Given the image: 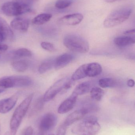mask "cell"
Wrapping results in <instances>:
<instances>
[{"label": "cell", "instance_id": "cell-1", "mask_svg": "<svg viewBox=\"0 0 135 135\" xmlns=\"http://www.w3.org/2000/svg\"><path fill=\"white\" fill-rule=\"evenodd\" d=\"M101 126L96 117L89 116L73 127L71 132L76 135H96L100 131Z\"/></svg>", "mask_w": 135, "mask_h": 135}, {"label": "cell", "instance_id": "cell-2", "mask_svg": "<svg viewBox=\"0 0 135 135\" xmlns=\"http://www.w3.org/2000/svg\"><path fill=\"white\" fill-rule=\"evenodd\" d=\"M33 96V94H31L28 96L15 109L12 116L10 124V135H16L21 123L28 110Z\"/></svg>", "mask_w": 135, "mask_h": 135}, {"label": "cell", "instance_id": "cell-3", "mask_svg": "<svg viewBox=\"0 0 135 135\" xmlns=\"http://www.w3.org/2000/svg\"><path fill=\"white\" fill-rule=\"evenodd\" d=\"M1 11L8 16H16L31 10L28 0H15L5 2L2 5Z\"/></svg>", "mask_w": 135, "mask_h": 135}, {"label": "cell", "instance_id": "cell-4", "mask_svg": "<svg viewBox=\"0 0 135 135\" xmlns=\"http://www.w3.org/2000/svg\"><path fill=\"white\" fill-rule=\"evenodd\" d=\"M132 13L129 7H123L115 9L106 17L104 22L105 28H110L118 26L127 21Z\"/></svg>", "mask_w": 135, "mask_h": 135}, {"label": "cell", "instance_id": "cell-5", "mask_svg": "<svg viewBox=\"0 0 135 135\" xmlns=\"http://www.w3.org/2000/svg\"><path fill=\"white\" fill-rule=\"evenodd\" d=\"M63 43L67 49L76 53L85 54L89 50V45L87 40L77 35L71 34L66 36Z\"/></svg>", "mask_w": 135, "mask_h": 135}, {"label": "cell", "instance_id": "cell-6", "mask_svg": "<svg viewBox=\"0 0 135 135\" xmlns=\"http://www.w3.org/2000/svg\"><path fill=\"white\" fill-rule=\"evenodd\" d=\"M32 83V79L25 75H13L0 78V87L4 89L30 86Z\"/></svg>", "mask_w": 135, "mask_h": 135}, {"label": "cell", "instance_id": "cell-7", "mask_svg": "<svg viewBox=\"0 0 135 135\" xmlns=\"http://www.w3.org/2000/svg\"><path fill=\"white\" fill-rule=\"evenodd\" d=\"M73 81L69 78L61 79L55 83L44 94L43 99L44 102H47L52 100L55 96L63 90H67L71 87Z\"/></svg>", "mask_w": 135, "mask_h": 135}, {"label": "cell", "instance_id": "cell-8", "mask_svg": "<svg viewBox=\"0 0 135 135\" xmlns=\"http://www.w3.org/2000/svg\"><path fill=\"white\" fill-rule=\"evenodd\" d=\"M57 121V116L54 113H48L44 115L41 118L39 124V134L44 135L45 133L55 127Z\"/></svg>", "mask_w": 135, "mask_h": 135}, {"label": "cell", "instance_id": "cell-9", "mask_svg": "<svg viewBox=\"0 0 135 135\" xmlns=\"http://www.w3.org/2000/svg\"><path fill=\"white\" fill-rule=\"evenodd\" d=\"M14 34L6 21L0 17V44L3 41H12Z\"/></svg>", "mask_w": 135, "mask_h": 135}, {"label": "cell", "instance_id": "cell-10", "mask_svg": "<svg viewBox=\"0 0 135 135\" xmlns=\"http://www.w3.org/2000/svg\"><path fill=\"white\" fill-rule=\"evenodd\" d=\"M19 95V93H17L8 98L1 100L0 113L5 114L11 111L16 105Z\"/></svg>", "mask_w": 135, "mask_h": 135}, {"label": "cell", "instance_id": "cell-11", "mask_svg": "<svg viewBox=\"0 0 135 135\" xmlns=\"http://www.w3.org/2000/svg\"><path fill=\"white\" fill-rule=\"evenodd\" d=\"M89 112V109L86 107L76 110L67 117L63 124L67 127L75 122L82 119Z\"/></svg>", "mask_w": 135, "mask_h": 135}, {"label": "cell", "instance_id": "cell-12", "mask_svg": "<svg viewBox=\"0 0 135 135\" xmlns=\"http://www.w3.org/2000/svg\"><path fill=\"white\" fill-rule=\"evenodd\" d=\"M83 19V16L81 13H75L66 15L59 20L61 24L74 26L80 23Z\"/></svg>", "mask_w": 135, "mask_h": 135}, {"label": "cell", "instance_id": "cell-13", "mask_svg": "<svg viewBox=\"0 0 135 135\" xmlns=\"http://www.w3.org/2000/svg\"><path fill=\"white\" fill-rule=\"evenodd\" d=\"M77 96L74 94H72L68 98L63 102L59 106L58 112L61 114L68 113L73 109L77 101Z\"/></svg>", "mask_w": 135, "mask_h": 135}, {"label": "cell", "instance_id": "cell-14", "mask_svg": "<svg viewBox=\"0 0 135 135\" xmlns=\"http://www.w3.org/2000/svg\"><path fill=\"white\" fill-rule=\"evenodd\" d=\"M29 22L27 19L17 17L11 21L10 26L13 29L21 32H26L28 30Z\"/></svg>", "mask_w": 135, "mask_h": 135}, {"label": "cell", "instance_id": "cell-15", "mask_svg": "<svg viewBox=\"0 0 135 135\" xmlns=\"http://www.w3.org/2000/svg\"><path fill=\"white\" fill-rule=\"evenodd\" d=\"M73 59V56L71 54L62 55L55 59L54 68L55 70H58L66 67L72 62Z\"/></svg>", "mask_w": 135, "mask_h": 135}, {"label": "cell", "instance_id": "cell-16", "mask_svg": "<svg viewBox=\"0 0 135 135\" xmlns=\"http://www.w3.org/2000/svg\"><path fill=\"white\" fill-rule=\"evenodd\" d=\"M115 45L119 47H125L134 44V38L129 36L116 37L114 40Z\"/></svg>", "mask_w": 135, "mask_h": 135}, {"label": "cell", "instance_id": "cell-17", "mask_svg": "<svg viewBox=\"0 0 135 135\" xmlns=\"http://www.w3.org/2000/svg\"><path fill=\"white\" fill-rule=\"evenodd\" d=\"M101 65L97 62L87 64V77H95L100 74L102 72Z\"/></svg>", "mask_w": 135, "mask_h": 135}, {"label": "cell", "instance_id": "cell-18", "mask_svg": "<svg viewBox=\"0 0 135 135\" xmlns=\"http://www.w3.org/2000/svg\"><path fill=\"white\" fill-rule=\"evenodd\" d=\"M87 77V64L80 66L76 70L71 76V79L73 81L82 79Z\"/></svg>", "mask_w": 135, "mask_h": 135}, {"label": "cell", "instance_id": "cell-19", "mask_svg": "<svg viewBox=\"0 0 135 135\" xmlns=\"http://www.w3.org/2000/svg\"><path fill=\"white\" fill-rule=\"evenodd\" d=\"M52 16V15L50 13H41L34 17L32 21V23L35 25H42L49 21Z\"/></svg>", "mask_w": 135, "mask_h": 135}, {"label": "cell", "instance_id": "cell-20", "mask_svg": "<svg viewBox=\"0 0 135 135\" xmlns=\"http://www.w3.org/2000/svg\"><path fill=\"white\" fill-rule=\"evenodd\" d=\"M90 89V83L87 82H85L77 85L73 93L77 96L83 95L89 93Z\"/></svg>", "mask_w": 135, "mask_h": 135}, {"label": "cell", "instance_id": "cell-21", "mask_svg": "<svg viewBox=\"0 0 135 135\" xmlns=\"http://www.w3.org/2000/svg\"><path fill=\"white\" fill-rule=\"evenodd\" d=\"M12 65L16 71L22 72L27 70L28 68L29 64L26 60H19L13 62Z\"/></svg>", "mask_w": 135, "mask_h": 135}, {"label": "cell", "instance_id": "cell-22", "mask_svg": "<svg viewBox=\"0 0 135 135\" xmlns=\"http://www.w3.org/2000/svg\"><path fill=\"white\" fill-rule=\"evenodd\" d=\"M13 58L29 57L32 55L31 52L26 48H20L13 51L12 53Z\"/></svg>", "mask_w": 135, "mask_h": 135}, {"label": "cell", "instance_id": "cell-23", "mask_svg": "<svg viewBox=\"0 0 135 135\" xmlns=\"http://www.w3.org/2000/svg\"><path fill=\"white\" fill-rule=\"evenodd\" d=\"M55 59H48L43 62L39 67V73L40 74H44L50 70L54 66Z\"/></svg>", "mask_w": 135, "mask_h": 135}, {"label": "cell", "instance_id": "cell-24", "mask_svg": "<svg viewBox=\"0 0 135 135\" xmlns=\"http://www.w3.org/2000/svg\"><path fill=\"white\" fill-rule=\"evenodd\" d=\"M99 86L103 88L115 87L117 85V82L111 78H104L99 80Z\"/></svg>", "mask_w": 135, "mask_h": 135}, {"label": "cell", "instance_id": "cell-25", "mask_svg": "<svg viewBox=\"0 0 135 135\" xmlns=\"http://www.w3.org/2000/svg\"><path fill=\"white\" fill-rule=\"evenodd\" d=\"M90 94L92 99L99 101L102 99L104 96V92L100 87H94L90 90Z\"/></svg>", "mask_w": 135, "mask_h": 135}, {"label": "cell", "instance_id": "cell-26", "mask_svg": "<svg viewBox=\"0 0 135 135\" xmlns=\"http://www.w3.org/2000/svg\"><path fill=\"white\" fill-rule=\"evenodd\" d=\"M44 102L43 98H40L36 100L31 109V112L29 113V116L31 117L37 114L39 111H40L43 107Z\"/></svg>", "mask_w": 135, "mask_h": 135}, {"label": "cell", "instance_id": "cell-27", "mask_svg": "<svg viewBox=\"0 0 135 135\" xmlns=\"http://www.w3.org/2000/svg\"><path fill=\"white\" fill-rule=\"evenodd\" d=\"M72 2V0H58L55 2V6L58 9H64L70 6Z\"/></svg>", "mask_w": 135, "mask_h": 135}, {"label": "cell", "instance_id": "cell-28", "mask_svg": "<svg viewBox=\"0 0 135 135\" xmlns=\"http://www.w3.org/2000/svg\"><path fill=\"white\" fill-rule=\"evenodd\" d=\"M42 48L50 52H54L56 51V48L52 44L48 42H42L41 43Z\"/></svg>", "mask_w": 135, "mask_h": 135}, {"label": "cell", "instance_id": "cell-29", "mask_svg": "<svg viewBox=\"0 0 135 135\" xmlns=\"http://www.w3.org/2000/svg\"><path fill=\"white\" fill-rule=\"evenodd\" d=\"M33 130L31 127H28L24 129L20 135H32Z\"/></svg>", "mask_w": 135, "mask_h": 135}, {"label": "cell", "instance_id": "cell-30", "mask_svg": "<svg viewBox=\"0 0 135 135\" xmlns=\"http://www.w3.org/2000/svg\"><path fill=\"white\" fill-rule=\"evenodd\" d=\"M67 127L63 124L60 125L57 131V135H65Z\"/></svg>", "mask_w": 135, "mask_h": 135}, {"label": "cell", "instance_id": "cell-31", "mask_svg": "<svg viewBox=\"0 0 135 135\" xmlns=\"http://www.w3.org/2000/svg\"><path fill=\"white\" fill-rule=\"evenodd\" d=\"M124 34L125 35L129 36L134 35L135 34V29L127 30L124 32Z\"/></svg>", "mask_w": 135, "mask_h": 135}, {"label": "cell", "instance_id": "cell-32", "mask_svg": "<svg viewBox=\"0 0 135 135\" xmlns=\"http://www.w3.org/2000/svg\"><path fill=\"white\" fill-rule=\"evenodd\" d=\"M8 47L6 44H0V51H4L7 50Z\"/></svg>", "mask_w": 135, "mask_h": 135}, {"label": "cell", "instance_id": "cell-33", "mask_svg": "<svg viewBox=\"0 0 135 135\" xmlns=\"http://www.w3.org/2000/svg\"><path fill=\"white\" fill-rule=\"evenodd\" d=\"M127 85L129 87H134L135 85L134 81L133 79H129V80H128V81H127Z\"/></svg>", "mask_w": 135, "mask_h": 135}, {"label": "cell", "instance_id": "cell-34", "mask_svg": "<svg viewBox=\"0 0 135 135\" xmlns=\"http://www.w3.org/2000/svg\"><path fill=\"white\" fill-rule=\"evenodd\" d=\"M119 1V0H104L105 1L108 3H113V2H115L117 1Z\"/></svg>", "mask_w": 135, "mask_h": 135}, {"label": "cell", "instance_id": "cell-35", "mask_svg": "<svg viewBox=\"0 0 135 135\" xmlns=\"http://www.w3.org/2000/svg\"><path fill=\"white\" fill-rule=\"evenodd\" d=\"M4 135H10V134L9 132H6Z\"/></svg>", "mask_w": 135, "mask_h": 135}, {"label": "cell", "instance_id": "cell-36", "mask_svg": "<svg viewBox=\"0 0 135 135\" xmlns=\"http://www.w3.org/2000/svg\"><path fill=\"white\" fill-rule=\"evenodd\" d=\"M4 90L3 89H0V93H1L2 92H4Z\"/></svg>", "mask_w": 135, "mask_h": 135}, {"label": "cell", "instance_id": "cell-37", "mask_svg": "<svg viewBox=\"0 0 135 135\" xmlns=\"http://www.w3.org/2000/svg\"><path fill=\"white\" fill-rule=\"evenodd\" d=\"M49 135H54V134H49Z\"/></svg>", "mask_w": 135, "mask_h": 135}, {"label": "cell", "instance_id": "cell-38", "mask_svg": "<svg viewBox=\"0 0 135 135\" xmlns=\"http://www.w3.org/2000/svg\"><path fill=\"white\" fill-rule=\"evenodd\" d=\"M33 1H36V0H33Z\"/></svg>", "mask_w": 135, "mask_h": 135}, {"label": "cell", "instance_id": "cell-39", "mask_svg": "<svg viewBox=\"0 0 135 135\" xmlns=\"http://www.w3.org/2000/svg\"><path fill=\"white\" fill-rule=\"evenodd\" d=\"M36 135H39V134H38Z\"/></svg>", "mask_w": 135, "mask_h": 135}]
</instances>
